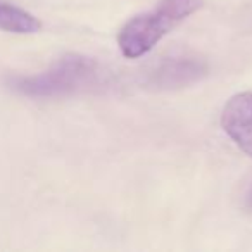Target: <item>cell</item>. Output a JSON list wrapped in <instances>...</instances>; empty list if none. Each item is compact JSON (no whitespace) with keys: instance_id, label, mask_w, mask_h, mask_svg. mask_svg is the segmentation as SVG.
Instances as JSON below:
<instances>
[{"instance_id":"obj_1","label":"cell","mask_w":252,"mask_h":252,"mask_svg":"<svg viewBox=\"0 0 252 252\" xmlns=\"http://www.w3.org/2000/svg\"><path fill=\"white\" fill-rule=\"evenodd\" d=\"M98 81L100 67L94 59L67 54L43 73L9 78V87L28 98H57L90 90Z\"/></svg>"},{"instance_id":"obj_2","label":"cell","mask_w":252,"mask_h":252,"mask_svg":"<svg viewBox=\"0 0 252 252\" xmlns=\"http://www.w3.org/2000/svg\"><path fill=\"white\" fill-rule=\"evenodd\" d=\"M202 7V0H161L158 7L131 18L118 35L119 50L128 59L151 52L176 25Z\"/></svg>"},{"instance_id":"obj_3","label":"cell","mask_w":252,"mask_h":252,"mask_svg":"<svg viewBox=\"0 0 252 252\" xmlns=\"http://www.w3.org/2000/svg\"><path fill=\"white\" fill-rule=\"evenodd\" d=\"M221 126L224 133L252 158V92H240L226 102Z\"/></svg>"},{"instance_id":"obj_4","label":"cell","mask_w":252,"mask_h":252,"mask_svg":"<svg viewBox=\"0 0 252 252\" xmlns=\"http://www.w3.org/2000/svg\"><path fill=\"white\" fill-rule=\"evenodd\" d=\"M206 73V64L202 61L190 57H173L166 59L151 73L149 83L159 88H178L190 85Z\"/></svg>"},{"instance_id":"obj_5","label":"cell","mask_w":252,"mask_h":252,"mask_svg":"<svg viewBox=\"0 0 252 252\" xmlns=\"http://www.w3.org/2000/svg\"><path fill=\"white\" fill-rule=\"evenodd\" d=\"M42 23L28 11L0 0V30L18 35H32L40 32Z\"/></svg>"},{"instance_id":"obj_6","label":"cell","mask_w":252,"mask_h":252,"mask_svg":"<svg viewBox=\"0 0 252 252\" xmlns=\"http://www.w3.org/2000/svg\"><path fill=\"white\" fill-rule=\"evenodd\" d=\"M245 206H247L249 209L252 211V185H251V189H249L247 195H245Z\"/></svg>"}]
</instances>
